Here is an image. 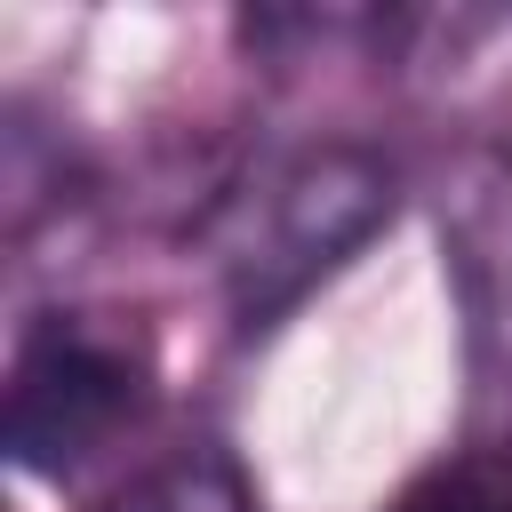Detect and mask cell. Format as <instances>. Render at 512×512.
Returning <instances> with one entry per match:
<instances>
[{
    "label": "cell",
    "mask_w": 512,
    "mask_h": 512,
    "mask_svg": "<svg viewBox=\"0 0 512 512\" xmlns=\"http://www.w3.org/2000/svg\"><path fill=\"white\" fill-rule=\"evenodd\" d=\"M392 160L368 144H304L240 176L208 208V264L240 328L280 320L304 304L336 264H352L392 224Z\"/></svg>",
    "instance_id": "1"
},
{
    "label": "cell",
    "mask_w": 512,
    "mask_h": 512,
    "mask_svg": "<svg viewBox=\"0 0 512 512\" xmlns=\"http://www.w3.org/2000/svg\"><path fill=\"white\" fill-rule=\"evenodd\" d=\"M144 344L112 312H32L8 360V456L40 480H72L144 416Z\"/></svg>",
    "instance_id": "2"
},
{
    "label": "cell",
    "mask_w": 512,
    "mask_h": 512,
    "mask_svg": "<svg viewBox=\"0 0 512 512\" xmlns=\"http://www.w3.org/2000/svg\"><path fill=\"white\" fill-rule=\"evenodd\" d=\"M432 208H440V272L464 320L472 400L512 408V144L456 152Z\"/></svg>",
    "instance_id": "3"
},
{
    "label": "cell",
    "mask_w": 512,
    "mask_h": 512,
    "mask_svg": "<svg viewBox=\"0 0 512 512\" xmlns=\"http://www.w3.org/2000/svg\"><path fill=\"white\" fill-rule=\"evenodd\" d=\"M384 512H512V456H488V448L432 456L384 496Z\"/></svg>",
    "instance_id": "5"
},
{
    "label": "cell",
    "mask_w": 512,
    "mask_h": 512,
    "mask_svg": "<svg viewBox=\"0 0 512 512\" xmlns=\"http://www.w3.org/2000/svg\"><path fill=\"white\" fill-rule=\"evenodd\" d=\"M96 512H264V504H256V480L240 472V456L200 440V448H168L144 472H128Z\"/></svg>",
    "instance_id": "4"
}]
</instances>
